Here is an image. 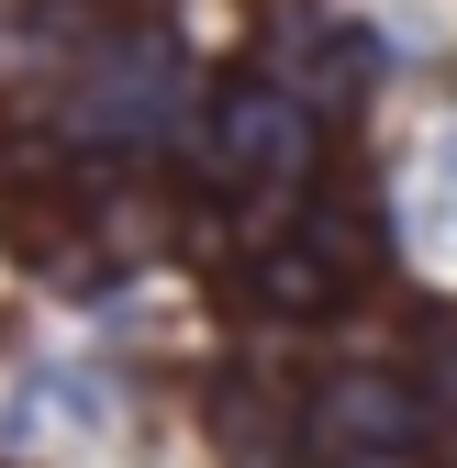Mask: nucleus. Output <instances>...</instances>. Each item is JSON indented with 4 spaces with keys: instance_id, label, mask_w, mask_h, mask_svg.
I'll return each instance as SVG.
<instances>
[{
    "instance_id": "obj_2",
    "label": "nucleus",
    "mask_w": 457,
    "mask_h": 468,
    "mask_svg": "<svg viewBox=\"0 0 457 468\" xmlns=\"http://www.w3.org/2000/svg\"><path fill=\"white\" fill-rule=\"evenodd\" d=\"M212 167H223L235 190H257V201H268V190H291L302 167H313V101H291L279 79L235 90V101L212 112Z\"/></svg>"
},
{
    "instance_id": "obj_5",
    "label": "nucleus",
    "mask_w": 457,
    "mask_h": 468,
    "mask_svg": "<svg viewBox=\"0 0 457 468\" xmlns=\"http://www.w3.org/2000/svg\"><path fill=\"white\" fill-rule=\"evenodd\" d=\"M257 302L268 313H335L346 302V268H335L313 234H279V246H257Z\"/></svg>"
},
{
    "instance_id": "obj_4",
    "label": "nucleus",
    "mask_w": 457,
    "mask_h": 468,
    "mask_svg": "<svg viewBox=\"0 0 457 468\" xmlns=\"http://www.w3.org/2000/svg\"><path fill=\"white\" fill-rule=\"evenodd\" d=\"M279 90H291V101H357L368 90V34L357 23H291V34H279Z\"/></svg>"
},
{
    "instance_id": "obj_1",
    "label": "nucleus",
    "mask_w": 457,
    "mask_h": 468,
    "mask_svg": "<svg viewBox=\"0 0 457 468\" xmlns=\"http://www.w3.org/2000/svg\"><path fill=\"white\" fill-rule=\"evenodd\" d=\"M167 123H179V56L156 34L101 45L79 68V90H68V134H90V145H156Z\"/></svg>"
},
{
    "instance_id": "obj_3",
    "label": "nucleus",
    "mask_w": 457,
    "mask_h": 468,
    "mask_svg": "<svg viewBox=\"0 0 457 468\" xmlns=\"http://www.w3.org/2000/svg\"><path fill=\"white\" fill-rule=\"evenodd\" d=\"M413 390L402 379H335L324 401H313V446L335 457V468H402L413 457Z\"/></svg>"
}]
</instances>
